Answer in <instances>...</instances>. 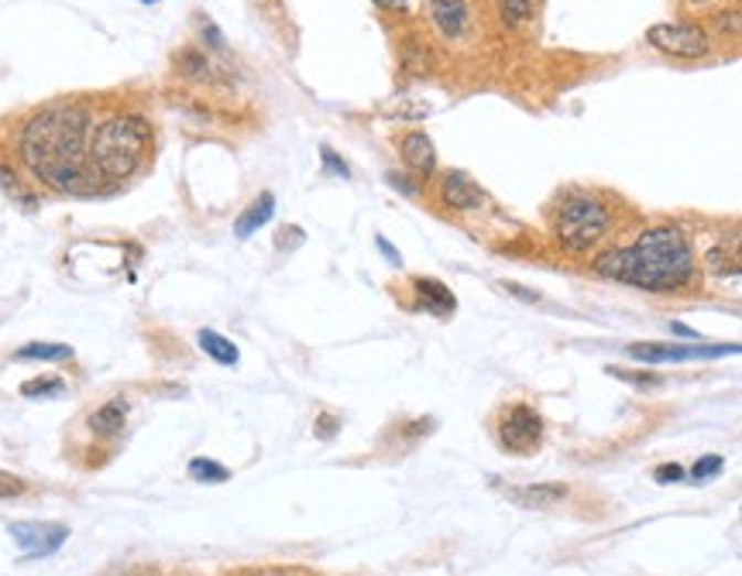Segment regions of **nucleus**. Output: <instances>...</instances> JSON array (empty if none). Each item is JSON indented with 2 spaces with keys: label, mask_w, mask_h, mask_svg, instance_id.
Listing matches in <instances>:
<instances>
[{
  "label": "nucleus",
  "mask_w": 742,
  "mask_h": 576,
  "mask_svg": "<svg viewBox=\"0 0 742 576\" xmlns=\"http://www.w3.org/2000/svg\"><path fill=\"white\" fill-rule=\"evenodd\" d=\"M124 423H128V408H124V402H107L104 408L89 415V426L97 436H114L124 429Z\"/></svg>",
  "instance_id": "nucleus-16"
},
{
  "label": "nucleus",
  "mask_w": 742,
  "mask_h": 576,
  "mask_svg": "<svg viewBox=\"0 0 742 576\" xmlns=\"http://www.w3.org/2000/svg\"><path fill=\"white\" fill-rule=\"evenodd\" d=\"M190 473H193V480H203V484H224V480L231 477L227 467L213 463V460H206V457H197V460L190 463Z\"/></svg>",
  "instance_id": "nucleus-19"
},
{
  "label": "nucleus",
  "mask_w": 742,
  "mask_h": 576,
  "mask_svg": "<svg viewBox=\"0 0 742 576\" xmlns=\"http://www.w3.org/2000/svg\"><path fill=\"white\" fill-rule=\"evenodd\" d=\"M62 392H66V384H62L59 377H35V381L21 384V395H24V398H39V395H62Z\"/></svg>",
  "instance_id": "nucleus-21"
},
{
  "label": "nucleus",
  "mask_w": 742,
  "mask_h": 576,
  "mask_svg": "<svg viewBox=\"0 0 742 576\" xmlns=\"http://www.w3.org/2000/svg\"><path fill=\"white\" fill-rule=\"evenodd\" d=\"M18 361H73V346L62 343H31L14 354Z\"/></svg>",
  "instance_id": "nucleus-18"
},
{
  "label": "nucleus",
  "mask_w": 742,
  "mask_h": 576,
  "mask_svg": "<svg viewBox=\"0 0 742 576\" xmlns=\"http://www.w3.org/2000/svg\"><path fill=\"white\" fill-rule=\"evenodd\" d=\"M608 231V213L598 200L587 196H571L556 210V244L568 254H584L592 250Z\"/></svg>",
  "instance_id": "nucleus-4"
},
{
  "label": "nucleus",
  "mask_w": 742,
  "mask_h": 576,
  "mask_svg": "<svg viewBox=\"0 0 742 576\" xmlns=\"http://www.w3.org/2000/svg\"><path fill=\"white\" fill-rule=\"evenodd\" d=\"M151 148V127L141 117H110L89 145V166L100 179H128Z\"/></svg>",
  "instance_id": "nucleus-3"
},
{
  "label": "nucleus",
  "mask_w": 742,
  "mask_h": 576,
  "mask_svg": "<svg viewBox=\"0 0 742 576\" xmlns=\"http://www.w3.org/2000/svg\"><path fill=\"white\" fill-rule=\"evenodd\" d=\"M646 42L674 58H701L708 52V35L698 24H654Z\"/></svg>",
  "instance_id": "nucleus-6"
},
{
  "label": "nucleus",
  "mask_w": 742,
  "mask_h": 576,
  "mask_svg": "<svg viewBox=\"0 0 742 576\" xmlns=\"http://www.w3.org/2000/svg\"><path fill=\"white\" fill-rule=\"evenodd\" d=\"M324 166H327V169H333V172H337L340 179H348V175H351V172H348V166L340 162V158H337V154H333L330 148H324Z\"/></svg>",
  "instance_id": "nucleus-24"
},
{
  "label": "nucleus",
  "mask_w": 742,
  "mask_h": 576,
  "mask_svg": "<svg viewBox=\"0 0 742 576\" xmlns=\"http://www.w3.org/2000/svg\"><path fill=\"white\" fill-rule=\"evenodd\" d=\"M626 354L639 364H685V361H716L742 354V343H711V346H667V343H633Z\"/></svg>",
  "instance_id": "nucleus-5"
},
{
  "label": "nucleus",
  "mask_w": 742,
  "mask_h": 576,
  "mask_svg": "<svg viewBox=\"0 0 742 576\" xmlns=\"http://www.w3.org/2000/svg\"><path fill=\"white\" fill-rule=\"evenodd\" d=\"M430 14H433V24H437L447 39H457L464 24H468V8H464V0H433Z\"/></svg>",
  "instance_id": "nucleus-13"
},
{
  "label": "nucleus",
  "mask_w": 742,
  "mask_h": 576,
  "mask_svg": "<svg viewBox=\"0 0 742 576\" xmlns=\"http://www.w3.org/2000/svg\"><path fill=\"white\" fill-rule=\"evenodd\" d=\"M330 433H337V423H333V419H327V415H324V419H320V429H317V436H330Z\"/></svg>",
  "instance_id": "nucleus-29"
},
{
  "label": "nucleus",
  "mask_w": 742,
  "mask_h": 576,
  "mask_svg": "<svg viewBox=\"0 0 742 576\" xmlns=\"http://www.w3.org/2000/svg\"><path fill=\"white\" fill-rule=\"evenodd\" d=\"M375 4H379V8H402V4H406V0H375Z\"/></svg>",
  "instance_id": "nucleus-31"
},
{
  "label": "nucleus",
  "mask_w": 742,
  "mask_h": 576,
  "mask_svg": "<svg viewBox=\"0 0 742 576\" xmlns=\"http://www.w3.org/2000/svg\"><path fill=\"white\" fill-rule=\"evenodd\" d=\"M595 275L636 285L643 292H677L695 278V254L680 227H654L636 244L612 247L592 262Z\"/></svg>",
  "instance_id": "nucleus-2"
},
{
  "label": "nucleus",
  "mask_w": 742,
  "mask_h": 576,
  "mask_svg": "<svg viewBox=\"0 0 742 576\" xmlns=\"http://www.w3.org/2000/svg\"><path fill=\"white\" fill-rule=\"evenodd\" d=\"M674 333H677V337H691V340H698V333H695V330H688V327H680V323H674Z\"/></svg>",
  "instance_id": "nucleus-30"
},
{
  "label": "nucleus",
  "mask_w": 742,
  "mask_h": 576,
  "mask_svg": "<svg viewBox=\"0 0 742 576\" xmlns=\"http://www.w3.org/2000/svg\"><path fill=\"white\" fill-rule=\"evenodd\" d=\"M141 4H155V0H141Z\"/></svg>",
  "instance_id": "nucleus-32"
},
{
  "label": "nucleus",
  "mask_w": 742,
  "mask_h": 576,
  "mask_svg": "<svg viewBox=\"0 0 742 576\" xmlns=\"http://www.w3.org/2000/svg\"><path fill=\"white\" fill-rule=\"evenodd\" d=\"M11 535L24 550V556H52L62 542H66L70 529L49 525V522H18V525H11Z\"/></svg>",
  "instance_id": "nucleus-8"
},
{
  "label": "nucleus",
  "mask_w": 742,
  "mask_h": 576,
  "mask_svg": "<svg viewBox=\"0 0 742 576\" xmlns=\"http://www.w3.org/2000/svg\"><path fill=\"white\" fill-rule=\"evenodd\" d=\"M502 288H506V292H512V296H519V299H530V302H537V299H540L537 292H522V288H519V285H512V281H506Z\"/></svg>",
  "instance_id": "nucleus-28"
},
{
  "label": "nucleus",
  "mask_w": 742,
  "mask_h": 576,
  "mask_svg": "<svg viewBox=\"0 0 742 576\" xmlns=\"http://www.w3.org/2000/svg\"><path fill=\"white\" fill-rule=\"evenodd\" d=\"M375 244H379V250H382V254H385V258H389V262H392V265H402V262H399V250H395V247H392V244H389V241H385V237H379V241H375Z\"/></svg>",
  "instance_id": "nucleus-27"
},
{
  "label": "nucleus",
  "mask_w": 742,
  "mask_h": 576,
  "mask_svg": "<svg viewBox=\"0 0 742 576\" xmlns=\"http://www.w3.org/2000/svg\"><path fill=\"white\" fill-rule=\"evenodd\" d=\"M200 346H203V354H206V358H213L216 364H227V367H234V364H237V346H234L227 337H221V333H213V330H200Z\"/></svg>",
  "instance_id": "nucleus-17"
},
{
  "label": "nucleus",
  "mask_w": 742,
  "mask_h": 576,
  "mask_svg": "<svg viewBox=\"0 0 742 576\" xmlns=\"http://www.w3.org/2000/svg\"><path fill=\"white\" fill-rule=\"evenodd\" d=\"M499 439L509 454H533L543 439V419L530 405H516L506 412V419L499 426Z\"/></svg>",
  "instance_id": "nucleus-7"
},
{
  "label": "nucleus",
  "mask_w": 742,
  "mask_h": 576,
  "mask_svg": "<svg viewBox=\"0 0 742 576\" xmlns=\"http://www.w3.org/2000/svg\"><path fill=\"white\" fill-rule=\"evenodd\" d=\"M564 494H568V488H561V484H533V488L509 491V501H516L519 508H550L553 501H561Z\"/></svg>",
  "instance_id": "nucleus-15"
},
{
  "label": "nucleus",
  "mask_w": 742,
  "mask_h": 576,
  "mask_svg": "<svg viewBox=\"0 0 742 576\" xmlns=\"http://www.w3.org/2000/svg\"><path fill=\"white\" fill-rule=\"evenodd\" d=\"M499 11H502V21L509 28H519L530 21L533 14V0H499Z\"/></svg>",
  "instance_id": "nucleus-20"
},
{
  "label": "nucleus",
  "mask_w": 742,
  "mask_h": 576,
  "mask_svg": "<svg viewBox=\"0 0 742 576\" xmlns=\"http://www.w3.org/2000/svg\"><path fill=\"white\" fill-rule=\"evenodd\" d=\"M722 467H725V460H722V457H701V460L691 467V480H708V477L722 473Z\"/></svg>",
  "instance_id": "nucleus-22"
},
{
  "label": "nucleus",
  "mask_w": 742,
  "mask_h": 576,
  "mask_svg": "<svg viewBox=\"0 0 742 576\" xmlns=\"http://www.w3.org/2000/svg\"><path fill=\"white\" fill-rule=\"evenodd\" d=\"M402 162H406L416 175H430L437 169V151H433V141L423 131H413L402 138Z\"/></svg>",
  "instance_id": "nucleus-11"
},
{
  "label": "nucleus",
  "mask_w": 742,
  "mask_h": 576,
  "mask_svg": "<svg viewBox=\"0 0 742 576\" xmlns=\"http://www.w3.org/2000/svg\"><path fill=\"white\" fill-rule=\"evenodd\" d=\"M385 179H389V185H395V189L406 192V196H416V192H420L416 182H406V175H399V172H389Z\"/></svg>",
  "instance_id": "nucleus-25"
},
{
  "label": "nucleus",
  "mask_w": 742,
  "mask_h": 576,
  "mask_svg": "<svg viewBox=\"0 0 742 576\" xmlns=\"http://www.w3.org/2000/svg\"><path fill=\"white\" fill-rule=\"evenodd\" d=\"M272 213H275V196H272V192H262V196L252 206H247L241 213V220L234 223V234L237 237H252L255 231H262L265 223L272 220Z\"/></svg>",
  "instance_id": "nucleus-14"
},
{
  "label": "nucleus",
  "mask_w": 742,
  "mask_h": 576,
  "mask_svg": "<svg viewBox=\"0 0 742 576\" xmlns=\"http://www.w3.org/2000/svg\"><path fill=\"white\" fill-rule=\"evenodd\" d=\"M680 477H685V470H680L677 463H667V467L657 470V480H660V484H674V480H680Z\"/></svg>",
  "instance_id": "nucleus-26"
},
{
  "label": "nucleus",
  "mask_w": 742,
  "mask_h": 576,
  "mask_svg": "<svg viewBox=\"0 0 742 576\" xmlns=\"http://www.w3.org/2000/svg\"><path fill=\"white\" fill-rule=\"evenodd\" d=\"M704 265H708L711 275H719V278L742 275V234H729V237H722L716 247L708 250Z\"/></svg>",
  "instance_id": "nucleus-10"
},
{
  "label": "nucleus",
  "mask_w": 742,
  "mask_h": 576,
  "mask_svg": "<svg viewBox=\"0 0 742 576\" xmlns=\"http://www.w3.org/2000/svg\"><path fill=\"white\" fill-rule=\"evenodd\" d=\"M413 288H416V296H420V309H426V312H433V316H447V312H454V306H457L454 296H451V288H447L444 281L416 278Z\"/></svg>",
  "instance_id": "nucleus-12"
},
{
  "label": "nucleus",
  "mask_w": 742,
  "mask_h": 576,
  "mask_svg": "<svg viewBox=\"0 0 742 576\" xmlns=\"http://www.w3.org/2000/svg\"><path fill=\"white\" fill-rule=\"evenodd\" d=\"M89 114L83 104H55L24 124L21 158L49 189L66 196H93L104 179L89 166Z\"/></svg>",
  "instance_id": "nucleus-1"
},
{
  "label": "nucleus",
  "mask_w": 742,
  "mask_h": 576,
  "mask_svg": "<svg viewBox=\"0 0 742 576\" xmlns=\"http://www.w3.org/2000/svg\"><path fill=\"white\" fill-rule=\"evenodd\" d=\"M24 488H21V480L18 477H11V473H0V498H14V494H21Z\"/></svg>",
  "instance_id": "nucleus-23"
},
{
  "label": "nucleus",
  "mask_w": 742,
  "mask_h": 576,
  "mask_svg": "<svg viewBox=\"0 0 742 576\" xmlns=\"http://www.w3.org/2000/svg\"><path fill=\"white\" fill-rule=\"evenodd\" d=\"M441 192H444V203H447L451 210H460V213L478 210V206L485 203L481 185H478L471 175H464V172H447Z\"/></svg>",
  "instance_id": "nucleus-9"
}]
</instances>
